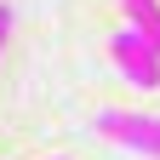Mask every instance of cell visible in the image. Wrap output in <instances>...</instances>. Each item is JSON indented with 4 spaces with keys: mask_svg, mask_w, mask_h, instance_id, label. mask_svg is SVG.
Listing matches in <instances>:
<instances>
[{
    "mask_svg": "<svg viewBox=\"0 0 160 160\" xmlns=\"http://www.w3.org/2000/svg\"><path fill=\"white\" fill-rule=\"evenodd\" d=\"M97 132H103V137H114L120 149H137V154L160 160V114H137V109H103V114H97Z\"/></svg>",
    "mask_w": 160,
    "mask_h": 160,
    "instance_id": "6da1fadb",
    "label": "cell"
},
{
    "mask_svg": "<svg viewBox=\"0 0 160 160\" xmlns=\"http://www.w3.org/2000/svg\"><path fill=\"white\" fill-rule=\"evenodd\" d=\"M109 57H114V69L126 74L137 92H160V57H154L132 29H120V34L109 40Z\"/></svg>",
    "mask_w": 160,
    "mask_h": 160,
    "instance_id": "7a4b0ae2",
    "label": "cell"
},
{
    "mask_svg": "<svg viewBox=\"0 0 160 160\" xmlns=\"http://www.w3.org/2000/svg\"><path fill=\"white\" fill-rule=\"evenodd\" d=\"M120 12H126V29L160 57V0H120Z\"/></svg>",
    "mask_w": 160,
    "mask_h": 160,
    "instance_id": "3957f363",
    "label": "cell"
},
{
    "mask_svg": "<svg viewBox=\"0 0 160 160\" xmlns=\"http://www.w3.org/2000/svg\"><path fill=\"white\" fill-rule=\"evenodd\" d=\"M6 34H12V6L0 0V52H6Z\"/></svg>",
    "mask_w": 160,
    "mask_h": 160,
    "instance_id": "277c9868",
    "label": "cell"
},
{
    "mask_svg": "<svg viewBox=\"0 0 160 160\" xmlns=\"http://www.w3.org/2000/svg\"><path fill=\"white\" fill-rule=\"evenodd\" d=\"M52 160H69V154H52Z\"/></svg>",
    "mask_w": 160,
    "mask_h": 160,
    "instance_id": "5b68a950",
    "label": "cell"
}]
</instances>
